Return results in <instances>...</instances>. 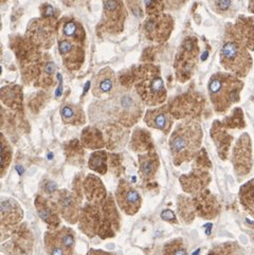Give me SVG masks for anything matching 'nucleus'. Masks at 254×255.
<instances>
[{
  "label": "nucleus",
  "mask_w": 254,
  "mask_h": 255,
  "mask_svg": "<svg viewBox=\"0 0 254 255\" xmlns=\"http://www.w3.org/2000/svg\"><path fill=\"white\" fill-rule=\"evenodd\" d=\"M47 248L49 255H68L69 252V249L65 247L58 234L47 236Z\"/></svg>",
  "instance_id": "21"
},
{
  "label": "nucleus",
  "mask_w": 254,
  "mask_h": 255,
  "mask_svg": "<svg viewBox=\"0 0 254 255\" xmlns=\"http://www.w3.org/2000/svg\"><path fill=\"white\" fill-rule=\"evenodd\" d=\"M231 32H228L230 38L225 40L220 50V64L237 78H246L253 66V59L249 49L245 46L234 28H232Z\"/></svg>",
  "instance_id": "2"
},
{
  "label": "nucleus",
  "mask_w": 254,
  "mask_h": 255,
  "mask_svg": "<svg viewBox=\"0 0 254 255\" xmlns=\"http://www.w3.org/2000/svg\"><path fill=\"white\" fill-rule=\"evenodd\" d=\"M85 193L87 194L89 200L100 201L104 197V186L100 183V180L96 177H89L87 182L85 183Z\"/></svg>",
  "instance_id": "17"
},
{
  "label": "nucleus",
  "mask_w": 254,
  "mask_h": 255,
  "mask_svg": "<svg viewBox=\"0 0 254 255\" xmlns=\"http://www.w3.org/2000/svg\"><path fill=\"white\" fill-rule=\"evenodd\" d=\"M233 28L245 46L254 51V19L251 17H240Z\"/></svg>",
  "instance_id": "9"
},
{
  "label": "nucleus",
  "mask_w": 254,
  "mask_h": 255,
  "mask_svg": "<svg viewBox=\"0 0 254 255\" xmlns=\"http://www.w3.org/2000/svg\"><path fill=\"white\" fill-rule=\"evenodd\" d=\"M37 210L39 216L41 217L42 220L48 225H52V226H57L58 225V218L56 214L54 213V211L51 209V206H49V203L46 200H42L41 202L37 200Z\"/></svg>",
  "instance_id": "20"
},
{
  "label": "nucleus",
  "mask_w": 254,
  "mask_h": 255,
  "mask_svg": "<svg viewBox=\"0 0 254 255\" xmlns=\"http://www.w3.org/2000/svg\"><path fill=\"white\" fill-rule=\"evenodd\" d=\"M61 116L64 122L69 124L83 123V114L81 110L72 105H65L61 110Z\"/></svg>",
  "instance_id": "19"
},
{
  "label": "nucleus",
  "mask_w": 254,
  "mask_h": 255,
  "mask_svg": "<svg viewBox=\"0 0 254 255\" xmlns=\"http://www.w3.org/2000/svg\"><path fill=\"white\" fill-rule=\"evenodd\" d=\"M211 5L216 13L226 15L232 11L233 0H211Z\"/></svg>",
  "instance_id": "24"
},
{
  "label": "nucleus",
  "mask_w": 254,
  "mask_h": 255,
  "mask_svg": "<svg viewBox=\"0 0 254 255\" xmlns=\"http://www.w3.org/2000/svg\"><path fill=\"white\" fill-rule=\"evenodd\" d=\"M199 49L197 46V39H186L181 47L180 53L177 58V71L178 76H182V81L190 78L193 68L196 65Z\"/></svg>",
  "instance_id": "6"
},
{
  "label": "nucleus",
  "mask_w": 254,
  "mask_h": 255,
  "mask_svg": "<svg viewBox=\"0 0 254 255\" xmlns=\"http://www.w3.org/2000/svg\"><path fill=\"white\" fill-rule=\"evenodd\" d=\"M240 200L244 209L254 215V178L241 186Z\"/></svg>",
  "instance_id": "16"
},
{
  "label": "nucleus",
  "mask_w": 254,
  "mask_h": 255,
  "mask_svg": "<svg viewBox=\"0 0 254 255\" xmlns=\"http://www.w3.org/2000/svg\"><path fill=\"white\" fill-rule=\"evenodd\" d=\"M21 211L19 205L12 200L2 198L1 201V215H2V222L6 224H15L19 222L21 218Z\"/></svg>",
  "instance_id": "14"
},
{
  "label": "nucleus",
  "mask_w": 254,
  "mask_h": 255,
  "mask_svg": "<svg viewBox=\"0 0 254 255\" xmlns=\"http://www.w3.org/2000/svg\"><path fill=\"white\" fill-rule=\"evenodd\" d=\"M199 252H200V249H197V251H195L192 255H198V254H199Z\"/></svg>",
  "instance_id": "32"
},
{
  "label": "nucleus",
  "mask_w": 254,
  "mask_h": 255,
  "mask_svg": "<svg viewBox=\"0 0 254 255\" xmlns=\"http://www.w3.org/2000/svg\"><path fill=\"white\" fill-rule=\"evenodd\" d=\"M202 129L197 122L188 121L177 126L169 139V147L178 165L191 160L201 145Z\"/></svg>",
  "instance_id": "3"
},
{
  "label": "nucleus",
  "mask_w": 254,
  "mask_h": 255,
  "mask_svg": "<svg viewBox=\"0 0 254 255\" xmlns=\"http://www.w3.org/2000/svg\"><path fill=\"white\" fill-rule=\"evenodd\" d=\"M158 167V159L156 155L149 154L140 157V169L143 177L148 178L155 174Z\"/></svg>",
  "instance_id": "18"
},
{
  "label": "nucleus",
  "mask_w": 254,
  "mask_h": 255,
  "mask_svg": "<svg viewBox=\"0 0 254 255\" xmlns=\"http://www.w3.org/2000/svg\"><path fill=\"white\" fill-rule=\"evenodd\" d=\"M89 166L91 169L101 174L106 173V155L105 152H96L93 154L89 161Z\"/></svg>",
  "instance_id": "22"
},
{
  "label": "nucleus",
  "mask_w": 254,
  "mask_h": 255,
  "mask_svg": "<svg viewBox=\"0 0 254 255\" xmlns=\"http://www.w3.org/2000/svg\"><path fill=\"white\" fill-rule=\"evenodd\" d=\"M249 12L254 16V0H249Z\"/></svg>",
  "instance_id": "31"
},
{
  "label": "nucleus",
  "mask_w": 254,
  "mask_h": 255,
  "mask_svg": "<svg viewBox=\"0 0 254 255\" xmlns=\"http://www.w3.org/2000/svg\"><path fill=\"white\" fill-rule=\"evenodd\" d=\"M117 197L119 205L125 211V213L132 215L139 210L141 202L140 195L131 186L127 185L126 183L119 185Z\"/></svg>",
  "instance_id": "8"
},
{
  "label": "nucleus",
  "mask_w": 254,
  "mask_h": 255,
  "mask_svg": "<svg viewBox=\"0 0 254 255\" xmlns=\"http://www.w3.org/2000/svg\"><path fill=\"white\" fill-rule=\"evenodd\" d=\"M241 248L236 244H225L217 248L216 255H237V251Z\"/></svg>",
  "instance_id": "26"
},
{
  "label": "nucleus",
  "mask_w": 254,
  "mask_h": 255,
  "mask_svg": "<svg viewBox=\"0 0 254 255\" xmlns=\"http://www.w3.org/2000/svg\"><path fill=\"white\" fill-rule=\"evenodd\" d=\"M59 206L62 208L63 213L68 216V215H73L74 212V199L71 196L70 194H68L67 192H64L62 195V198L59 199Z\"/></svg>",
  "instance_id": "25"
},
{
  "label": "nucleus",
  "mask_w": 254,
  "mask_h": 255,
  "mask_svg": "<svg viewBox=\"0 0 254 255\" xmlns=\"http://www.w3.org/2000/svg\"><path fill=\"white\" fill-rule=\"evenodd\" d=\"M55 189H56V184H55L54 182H52V181H50V182L46 185V190H47L48 192H53Z\"/></svg>",
  "instance_id": "30"
},
{
  "label": "nucleus",
  "mask_w": 254,
  "mask_h": 255,
  "mask_svg": "<svg viewBox=\"0 0 254 255\" xmlns=\"http://www.w3.org/2000/svg\"><path fill=\"white\" fill-rule=\"evenodd\" d=\"M78 40H82L81 38H71V37H64L59 39L58 42V49L59 53L63 55V58L65 63H67L68 67L69 65H72L73 63L78 62V58L82 57L79 55L81 52V48L75 46V42Z\"/></svg>",
  "instance_id": "12"
},
{
  "label": "nucleus",
  "mask_w": 254,
  "mask_h": 255,
  "mask_svg": "<svg viewBox=\"0 0 254 255\" xmlns=\"http://www.w3.org/2000/svg\"><path fill=\"white\" fill-rule=\"evenodd\" d=\"M232 162L237 175H248L252 168V144L248 133L242 134L233 149Z\"/></svg>",
  "instance_id": "5"
},
{
  "label": "nucleus",
  "mask_w": 254,
  "mask_h": 255,
  "mask_svg": "<svg viewBox=\"0 0 254 255\" xmlns=\"http://www.w3.org/2000/svg\"><path fill=\"white\" fill-rule=\"evenodd\" d=\"M244 88L243 81L232 73H215L209 81V95L215 112L224 114L240 102Z\"/></svg>",
  "instance_id": "1"
},
{
  "label": "nucleus",
  "mask_w": 254,
  "mask_h": 255,
  "mask_svg": "<svg viewBox=\"0 0 254 255\" xmlns=\"http://www.w3.org/2000/svg\"><path fill=\"white\" fill-rule=\"evenodd\" d=\"M145 122L148 126L154 128L163 130L167 132L172 126V118L168 115L165 109L159 108L155 110H149L145 116Z\"/></svg>",
  "instance_id": "11"
},
{
  "label": "nucleus",
  "mask_w": 254,
  "mask_h": 255,
  "mask_svg": "<svg viewBox=\"0 0 254 255\" xmlns=\"http://www.w3.org/2000/svg\"><path fill=\"white\" fill-rule=\"evenodd\" d=\"M196 208L199 212L200 216L206 218H212L216 216L217 213V203L209 194V192L202 193L196 200Z\"/></svg>",
  "instance_id": "13"
},
{
  "label": "nucleus",
  "mask_w": 254,
  "mask_h": 255,
  "mask_svg": "<svg viewBox=\"0 0 254 255\" xmlns=\"http://www.w3.org/2000/svg\"><path fill=\"white\" fill-rule=\"evenodd\" d=\"M144 1L148 14H154L162 8V0H144Z\"/></svg>",
  "instance_id": "27"
},
{
  "label": "nucleus",
  "mask_w": 254,
  "mask_h": 255,
  "mask_svg": "<svg viewBox=\"0 0 254 255\" xmlns=\"http://www.w3.org/2000/svg\"><path fill=\"white\" fill-rule=\"evenodd\" d=\"M161 218L166 220V222H174L176 223V216L174 214V212L171 210H165L161 213Z\"/></svg>",
  "instance_id": "29"
},
{
  "label": "nucleus",
  "mask_w": 254,
  "mask_h": 255,
  "mask_svg": "<svg viewBox=\"0 0 254 255\" xmlns=\"http://www.w3.org/2000/svg\"><path fill=\"white\" fill-rule=\"evenodd\" d=\"M173 29V19L168 15H159L150 17L144 25L146 36L152 40H165Z\"/></svg>",
  "instance_id": "7"
},
{
  "label": "nucleus",
  "mask_w": 254,
  "mask_h": 255,
  "mask_svg": "<svg viewBox=\"0 0 254 255\" xmlns=\"http://www.w3.org/2000/svg\"><path fill=\"white\" fill-rule=\"evenodd\" d=\"M10 150L7 149L6 145H5V142H2V146H1V163H2V169L5 168L6 163L10 161Z\"/></svg>",
  "instance_id": "28"
},
{
  "label": "nucleus",
  "mask_w": 254,
  "mask_h": 255,
  "mask_svg": "<svg viewBox=\"0 0 254 255\" xmlns=\"http://www.w3.org/2000/svg\"><path fill=\"white\" fill-rule=\"evenodd\" d=\"M135 88L148 105L162 103L166 97L163 80L155 67L146 66L141 68L137 74Z\"/></svg>",
  "instance_id": "4"
},
{
  "label": "nucleus",
  "mask_w": 254,
  "mask_h": 255,
  "mask_svg": "<svg viewBox=\"0 0 254 255\" xmlns=\"http://www.w3.org/2000/svg\"><path fill=\"white\" fill-rule=\"evenodd\" d=\"M116 84V75L113 70L103 69L101 70L98 75L95 78V83H93L92 92L93 96L101 97L113 90Z\"/></svg>",
  "instance_id": "10"
},
{
  "label": "nucleus",
  "mask_w": 254,
  "mask_h": 255,
  "mask_svg": "<svg viewBox=\"0 0 254 255\" xmlns=\"http://www.w3.org/2000/svg\"><path fill=\"white\" fill-rule=\"evenodd\" d=\"M164 255H188L182 240H175L166 245Z\"/></svg>",
  "instance_id": "23"
},
{
  "label": "nucleus",
  "mask_w": 254,
  "mask_h": 255,
  "mask_svg": "<svg viewBox=\"0 0 254 255\" xmlns=\"http://www.w3.org/2000/svg\"><path fill=\"white\" fill-rule=\"evenodd\" d=\"M212 137L214 138L217 144V148L219 150L220 157L225 160L228 156V150H229V146H230V143L232 141V137L228 135V133L223 131V129H220L217 126V122L214 124L213 128H212Z\"/></svg>",
  "instance_id": "15"
}]
</instances>
